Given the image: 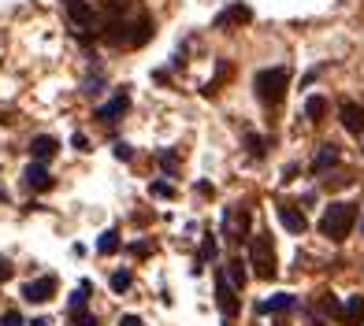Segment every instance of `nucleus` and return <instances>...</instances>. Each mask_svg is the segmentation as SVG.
<instances>
[{
	"label": "nucleus",
	"instance_id": "1",
	"mask_svg": "<svg viewBox=\"0 0 364 326\" xmlns=\"http://www.w3.org/2000/svg\"><path fill=\"white\" fill-rule=\"evenodd\" d=\"M353 223H357V204H331L323 212V219H320V234L323 238H331V241H345L350 238V230H353Z\"/></svg>",
	"mask_w": 364,
	"mask_h": 326
},
{
	"label": "nucleus",
	"instance_id": "2",
	"mask_svg": "<svg viewBox=\"0 0 364 326\" xmlns=\"http://www.w3.org/2000/svg\"><path fill=\"white\" fill-rule=\"evenodd\" d=\"M253 89H257V97L264 104H279L290 89V71L286 67H264L253 78Z\"/></svg>",
	"mask_w": 364,
	"mask_h": 326
},
{
	"label": "nucleus",
	"instance_id": "3",
	"mask_svg": "<svg viewBox=\"0 0 364 326\" xmlns=\"http://www.w3.org/2000/svg\"><path fill=\"white\" fill-rule=\"evenodd\" d=\"M249 267L257 278H275V244H271V234H253L249 238Z\"/></svg>",
	"mask_w": 364,
	"mask_h": 326
},
{
	"label": "nucleus",
	"instance_id": "4",
	"mask_svg": "<svg viewBox=\"0 0 364 326\" xmlns=\"http://www.w3.org/2000/svg\"><path fill=\"white\" fill-rule=\"evenodd\" d=\"M223 234H227L231 241H245V238H249V208H242V204L227 208V215H223Z\"/></svg>",
	"mask_w": 364,
	"mask_h": 326
},
{
	"label": "nucleus",
	"instance_id": "5",
	"mask_svg": "<svg viewBox=\"0 0 364 326\" xmlns=\"http://www.w3.org/2000/svg\"><path fill=\"white\" fill-rule=\"evenodd\" d=\"M216 301H220V312L227 315V319H234V315L242 312V304H238V289L231 286V278H227V271L220 278H216Z\"/></svg>",
	"mask_w": 364,
	"mask_h": 326
},
{
	"label": "nucleus",
	"instance_id": "6",
	"mask_svg": "<svg viewBox=\"0 0 364 326\" xmlns=\"http://www.w3.org/2000/svg\"><path fill=\"white\" fill-rule=\"evenodd\" d=\"M52 297H56V278H34L23 286V301L30 304H49Z\"/></svg>",
	"mask_w": 364,
	"mask_h": 326
},
{
	"label": "nucleus",
	"instance_id": "7",
	"mask_svg": "<svg viewBox=\"0 0 364 326\" xmlns=\"http://www.w3.org/2000/svg\"><path fill=\"white\" fill-rule=\"evenodd\" d=\"M86 293H89V282H82L71 293V319H75V326H93V315L86 312Z\"/></svg>",
	"mask_w": 364,
	"mask_h": 326
},
{
	"label": "nucleus",
	"instance_id": "8",
	"mask_svg": "<svg viewBox=\"0 0 364 326\" xmlns=\"http://www.w3.org/2000/svg\"><path fill=\"white\" fill-rule=\"evenodd\" d=\"M339 119H342V126H345L350 134H364V108H361V104L342 101V108H339Z\"/></svg>",
	"mask_w": 364,
	"mask_h": 326
},
{
	"label": "nucleus",
	"instance_id": "9",
	"mask_svg": "<svg viewBox=\"0 0 364 326\" xmlns=\"http://www.w3.org/2000/svg\"><path fill=\"white\" fill-rule=\"evenodd\" d=\"M56 149H60V141H56V138H49V134H38V138L30 141V156L38 160V163L52 160V156H56Z\"/></svg>",
	"mask_w": 364,
	"mask_h": 326
},
{
	"label": "nucleus",
	"instance_id": "10",
	"mask_svg": "<svg viewBox=\"0 0 364 326\" xmlns=\"http://www.w3.org/2000/svg\"><path fill=\"white\" fill-rule=\"evenodd\" d=\"M67 19L75 26H93V4L89 0H67Z\"/></svg>",
	"mask_w": 364,
	"mask_h": 326
},
{
	"label": "nucleus",
	"instance_id": "11",
	"mask_svg": "<svg viewBox=\"0 0 364 326\" xmlns=\"http://www.w3.org/2000/svg\"><path fill=\"white\" fill-rule=\"evenodd\" d=\"M126 108H130V97H126V93H120L115 101H108V104H101V108H97V119H101V123H115V119H120V115L126 112Z\"/></svg>",
	"mask_w": 364,
	"mask_h": 326
},
{
	"label": "nucleus",
	"instance_id": "12",
	"mask_svg": "<svg viewBox=\"0 0 364 326\" xmlns=\"http://www.w3.org/2000/svg\"><path fill=\"white\" fill-rule=\"evenodd\" d=\"M279 223H283L290 234H305V226H308V223H305V215L297 212L294 204H283V208H279Z\"/></svg>",
	"mask_w": 364,
	"mask_h": 326
},
{
	"label": "nucleus",
	"instance_id": "13",
	"mask_svg": "<svg viewBox=\"0 0 364 326\" xmlns=\"http://www.w3.org/2000/svg\"><path fill=\"white\" fill-rule=\"evenodd\" d=\"M23 178H26V186H30V189H49V186H52V175L45 171V163H38V160L26 167Z\"/></svg>",
	"mask_w": 364,
	"mask_h": 326
},
{
	"label": "nucleus",
	"instance_id": "14",
	"mask_svg": "<svg viewBox=\"0 0 364 326\" xmlns=\"http://www.w3.org/2000/svg\"><path fill=\"white\" fill-rule=\"evenodd\" d=\"M342 323H345V326H361V323H364V297H345Z\"/></svg>",
	"mask_w": 364,
	"mask_h": 326
},
{
	"label": "nucleus",
	"instance_id": "15",
	"mask_svg": "<svg viewBox=\"0 0 364 326\" xmlns=\"http://www.w3.org/2000/svg\"><path fill=\"white\" fill-rule=\"evenodd\" d=\"M253 19V12L245 4H234V8H227L223 15H216V26H231V23H249Z\"/></svg>",
	"mask_w": 364,
	"mask_h": 326
},
{
	"label": "nucleus",
	"instance_id": "16",
	"mask_svg": "<svg viewBox=\"0 0 364 326\" xmlns=\"http://www.w3.org/2000/svg\"><path fill=\"white\" fill-rule=\"evenodd\" d=\"M334 163H339V149H334V145H323V149L316 152V160H312V171L320 175V171L334 167Z\"/></svg>",
	"mask_w": 364,
	"mask_h": 326
},
{
	"label": "nucleus",
	"instance_id": "17",
	"mask_svg": "<svg viewBox=\"0 0 364 326\" xmlns=\"http://www.w3.org/2000/svg\"><path fill=\"white\" fill-rule=\"evenodd\" d=\"M290 308H294V297H290V293H275V297H268V301L260 304V312L279 315V312H290Z\"/></svg>",
	"mask_w": 364,
	"mask_h": 326
},
{
	"label": "nucleus",
	"instance_id": "18",
	"mask_svg": "<svg viewBox=\"0 0 364 326\" xmlns=\"http://www.w3.org/2000/svg\"><path fill=\"white\" fill-rule=\"evenodd\" d=\"M305 115L312 123H320L323 115H327V101H323V97H308V101H305Z\"/></svg>",
	"mask_w": 364,
	"mask_h": 326
},
{
	"label": "nucleus",
	"instance_id": "19",
	"mask_svg": "<svg viewBox=\"0 0 364 326\" xmlns=\"http://www.w3.org/2000/svg\"><path fill=\"white\" fill-rule=\"evenodd\" d=\"M227 278H231L234 289L245 286V278H249V275H245V264H242V260H231V264H227Z\"/></svg>",
	"mask_w": 364,
	"mask_h": 326
},
{
	"label": "nucleus",
	"instance_id": "20",
	"mask_svg": "<svg viewBox=\"0 0 364 326\" xmlns=\"http://www.w3.org/2000/svg\"><path fill=\"white\" fill-rule=\"evenodd\" d=\"M115 249H120V234H115V230H104L101 241H97V252H101V256H112Z\"/></svg>",
	"mask_w": 364,
	"mask_h": 326
},
{
	"label": "nucleus",
	"instance_id": "21",
	"mask_svg": "<svg viewBox=\"0 0 364 326\" xmlns=\"http://www.w3.org/2000/svg\"><path fill=\"white\" fill-rule=\"evenodd\" d=\"M130 282H134V278H130V271H115V275H112V289H115V293L130 289Z\"/></svg>",
	"mask_w": 364,
	"mask_h": 326
},
{
	"label": "nucleus",
	"instance_id": "22",
	"mask_svg": "<svg viewBox=\"0 0 364 326\" xmlns=\"http://www.w3.org/2000/svg\"><path fill=\"white\" fill-rule=\"evenodd\" d=\"M212 256H216V241H212V234H208V238L201 241V256H197V264L205 267V264H208V260H212Z\"/></svg>",
	"mask_w": 364,
	"mask_h": 326
},
{
	"label": "nucleus",
	"instance_id": "23",
	"mask_svg": "<svg viewBox=\"0 0 364 326\" xmlns=\"http://www.w3.org/2000/svg\"><path fill=\"white\" fill-rule=\"evenodd\" d=\"M245 145H249V156H264V138H257V134H245Z\"/></svg>",
	"mask_w": 364,
	"mask_h": 326
},
{
	"label": "nucleus",
	"instance_id": "24",
	"mask_svg": "<svg viewBox=\"0 0 364 326\" xmlns=\"http://www.w3.org/2000/svg\"><path fill=\"white\" fill-rule=\"evenodd\" d=\"M0 326H26V323H23L19 312H4V315H0Z\"/></svg>",
	"mask_w": 364,
	"mask_h": 326
},
{
	"label": "nucleus",
	"instance_id": "25",
	"mask_svg": "<svg viewBox=\"0 0 364 326\" xmlns=\"http://www.w3.org/2000/svg\"><path fill=\"white\" fill-rule=\"evenodd\" d=\"M112 152H115V160H130V156H134L126 141H115V145H112Z\"/></svg>",
	"mask_w": 364,
	"mask_h": 326
},
{
	"label": "nucleus",
	"instance_id": "26",
	"mask_svg": "<svg viewBox=\"0 0 364 326\" xmlns=\"http://www.w3.org/2000/svg\"><path fill=\"white\" fill-rule=\"evenodd\" d=\"M149 193H152V197H171L175 189H171L168 182H152V186H149Z\"/></svg>",
	"mask_w": 364,
	"mask_h": 326
},
{
	"label": "nucleus",
	"instance_id": "27",
	"mask_svg": "<svg viewBox=\"0 0 364 326\" xmlns=\"http://www.w3.org/2000/svg\"><path fill=\"white\" fill-rule=\"evenodd\" d=\"M160 163H163V171H168V175H175V152H160Z\"/></svg>",
	"mask_w": 364,
	"mask_h": 326
},
{
	"label": "nucleus",
	"instance_id": "28",
	"mask_svg": "<svg viewBox=\"0 0 364 326\" xmlns=\"http://www.w3.org/2000/svg\"><path fill=\"white\" fill-rule=\"evenodd\" d=\"M323 312H327V315H342V312H339V301H334L331 293H323Z\"/></svg>",
	"mask_w": 364,
	"mask_h": 326
},
{
	"label": "nucleus",
	"instance_id": "29",
	"mask_svg": "<svg viewBox=\"0 0 364 326\" xmlns=\"http://www.w3.org/2000/svg\"><path fill=\"white\" fill-rule=\"evenodd\" d=\"M8 278H12V264H8V260H0V282H8Z\"/></svg>",
	"mask_w": 364,
	"mask_h": 326
},
{
	"label": "nucleus",
	"instance_id": "30",
	"mask_svg": "<svg viewBox=\"0 0 364 326\" xmlns=\"http://www.w3.org/2000/svg\"><path fill=\"white\" fill-rule=\"evenodd\" d=\"M120 326H141V319H138V315H123Z\"/></svg>",
	"mask_w": 364,
	"mask_h": 326
},
{
	"label": "nucleus",
	"instance_id": "31",
	"mask_svg": "<svg viewBox=\"0 0 364 326\" xmlns=\"http://www.w3.org/2000/svg\"><path fill=\"white\" fill-rule=\"evenodd\" d=\"M30 326H52V323H49V319H34Z\"/></svg>",
	"mask_w": 364,
	"mask_h": 326
},
{
	"label": "nucleus",
	"instance_id": "32",
	"mask_svg": "<svg viewBox=\"0 0 364 326\" xmlns=\"http://www.w3.org/2000/svg\"><path fill=\"white\" fill-rule=\"evenodd\" d=\"M361 230H364V223H361Z\"/></svg>",
	"mask_w": 364,
	"mask_h": 326
}]
</instances>
